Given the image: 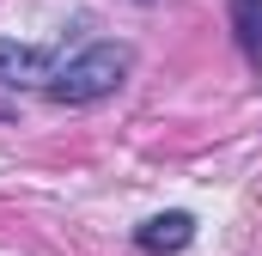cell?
<instances>
[{"mask_svg":"<svg viewBox=\"0 0 262 256\" xmlns=\"http://www.w3.org/2000/svg\"><path fill=\"white\" fill-rule=\"evenodd\" d=\"M122 73H128V49H122V43H92L79 61L55 67L49 98H55V104H92V98L116 92V86H122Z\"/></svg>","mask_w":262,"mask_h":256,"instance_id":"obj_1","label":"cell"},{"mask_svg":"<svg viewBox=\"0 0 262 256\" xmlns=\"http://www.w3.org/2000/svg\"><path fill=\"white\" fill-rule=\"evenodd\" d=\"M134 238H140L146 256H177L189 238H195V220H189V214H159V220H146Z\"/></svg>","mask_w":262,"mask_h":256,"instance_id":"obj_2","label":"cell"},{"mask_svg":"<svg viewBox=\"0 0 262 256\" xmlns=\"http://www.w3.org/2000/svg\"><path fill=\"white\" fill-rule=\"evenodd\" d=\"M0 79H12V86H49L55 67H49V55H37V49L0 43Z\"/></svg>","mask_w":262,"mask_h":256,"instance_id":"obj_3","label":"cell"},{"mask_svg":"<svg viewBox=\"0 0 262 256\" xmlns=\"http://www.w3.org/2000/svg\"><path fill=\"white\" fill-rule=\"evenodd\" d=\"M232 25H238V43H244V55L262 67V0H232Z\"/></svg>","mask_w":262,"mask_h":256,"instance_id":"obj_4","label":"cell"}]
</instances>
